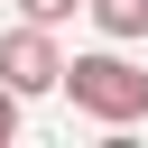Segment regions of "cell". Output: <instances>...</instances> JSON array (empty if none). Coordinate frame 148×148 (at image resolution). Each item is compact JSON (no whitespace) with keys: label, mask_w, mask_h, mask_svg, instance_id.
<instances>
[{"label":"cell","mask_w":148,"mask_h":148,"mask_svg":"<svg viewBox=\"0 0 148 148\" xmlns=\"http://www.w3.org/2000/svg\"><path fill=\"white\" fill-rule=\"evenodd\" d=\"M56 92H74V111H92L102 130H130V120H148V65H130L120 46H92V56H65Z\"/></svg>","instance_id":"6da1fadb"},{"label":"cell","mask_w":148,"mask_h":148,"mask_svg":"<svg viewBox=\"0 0 148 148\" xmlns=\"http://www.w3.org/2000/svg\"><path fill=\"white\" fill-rule=\"evenodd\" d=\"M56 74H65V56H56V28H9L0 37V83L18 92V102H37V92H56Z\"/></svg>","instance_id":"7a4b0ae2"},{"label":"cell","mask_w":148,"mask_h":148,"mask_svg":"<svg viewBox=\"0 0 148 148\" xmlns=\"http://www.w3.org/2000/svg\"><path fill=\"white\" fill-rule=\"evenodd\" d=\"M92 9V28L111 37V46H130V37H148V0H83Z\"/></svg>","instance_id":"3957f363"},{"label":"cell","mask_w":148,"mask_h":148,"mask_svg":"<svg viewBox=\"0 0 148 148\" xmlns=\"http://www.w3.org/2000/svg\"><path fill=\"white\" fill-rule=\"evenodd\" d=\"M74 9H83V0H18V18H28V28H65Z\"/></svg>","instance_id":"277c9868"},{"label":"cell","mask_w":148,"mask_h":148,"mask_svg":"<svg viewBox=\"0 0 148 148\" xmlns=\"http://www.w3.org/2000/svg\"><path fill=\"white\" fill-rule=\"evenodd\" d=\"M9 139H18V92L0 83V148H9Z\"/></svg>","instance_id":"5b68a950"}]
</instances>
